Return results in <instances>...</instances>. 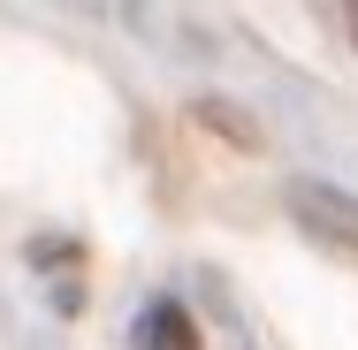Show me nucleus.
I'll return each mask as SVG.
<instances>
[{
	"instance_id": "obj_1",
	"label": "nucleus",
	"mask_w": 358,
	"mask_h": 350,
	"mask_svg": "<svg viewBox=\"0 0 358 350\" xmlns=\"http://www.w3.org/2000/svg\"><path fill=\"white\" fill-rule=\"evenodd\" d=\"M289 213H297V228H305L320 251L358 259V198L351 191H336V183H297V191H289Z\"/></svg>"
},
{
	"instance_id": "obj_2",
	"label": "nucleus",
	"mask_w": 358,
	"mask_h": 350,
	"mask_svg": "<svg viewBox=\"0 0 358 350\" xmlns=\"http://www.w3.org/2000/svg\"><path fill=\"white\" fill-rule=\"evenodd\" d=\"M145 350H199V328L183 305H152L145 312Z\"/></svg>"
},
{
	"instance_id": "obj_3",
	"label": "nucleus",
	"mask_w": 358,
	"mask_h": 350,
	"mask_svg": "<svg viewBox=\"0 0 358 350\" xmlns=\"http://www.w3.org/2000/svg\"><path fill=\"white\" fill-rule=\"evenodd\" d=\"M199 122H214L221 138H229V145H244V152L259 145V122H252V115H236V107H221V99H199Z\"/></svg>"
},
{
	"instance_id": "obj_4",
	"label": "nucleus",
	"mask_w": 358,
	"mask_h": 350,
	"mask_svg": "<svg viewBox=\"0 0 358 350\" xmlns=\"http://www.w3.org/2000/svg\"><path fill=\"white\" fill-rule=\"evenodd\" d=\"M343 23H351V46H358V0H343Z\"/></svg>"
}]
</instances>
